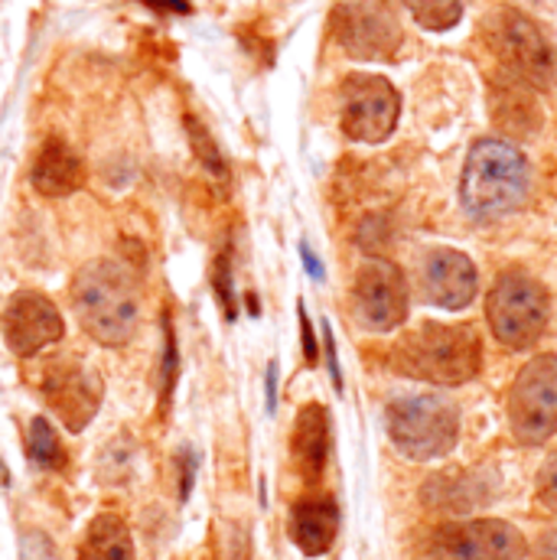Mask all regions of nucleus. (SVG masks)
<instances>
[{
    "label": "nucleus",
    "mask_w": 557,
    "mask_h": 560,
    "mask_svg": "<svg viewBox=\"0 0 557 560\" xmlns=\"http://www.w3.org/2000/svg\"><path fill=\"white\" fill-rule=\"evenodd\" d=\"M392 369L430 385H463L483 369V342L469 323H420L392 346Z\"/></svg>",
    "instance_id": "1"
},
{
    "label": "nucleus",
    "mask_w": 557,
    "mask_h": 560,
    "mask_svg": "<svg viewBox=\"0 0 557 560\" xmlns=\"http://www.w3.org/2000/svg\"><path fill=\"white\" fill-rule=\"evenodd\" d=\"M532 186L529 160L509 140H476L460 176V199L473 219H499L515 212Z\"/></svg>",
    "instance_id": "2"
},
{
    "label": "nucleus",
    "mask_w": 557,
    "mask_h": 560,
    "mask_svg": "<svg viewBox=\"0 0 557 560\" xmlns=\"http://www.w3.org/2000/svg\"><path fill=\"white\" fill-rule=\"evenodd\" d=\"M72 306L82 329L102 346H125L138 329V287L125 265L98 258L72 280Z\"/></svg>",
    "instance_id": "3"
},
{
    "label": "nucleus",
    "mask_w": 557,
    "mask_h": 560,
    "mask_svg": "<svg viewBox=\"0 0 557 560\" xmlns=\"http://www.w3.org/2000/svg\"><path fill=\"white\" fill-rule=\"evenodd\" d=\"M548 290L522 271H509L486 296V319L506 349H532L548 329Z\"/></svg>",
    "instance_id": "4"
},
{
    "label": "nucleus",
    "mask_w": 557,
    "mask_h": 560,
    "mask_svg": "<svg viewBox=\"0 0 557 560\" xmlns=\"http://www.w3.org/2000/svg\"><path fill=\"white\" fill-rule=\"evenodd\" d=\"M388 436L408 459H440L460 440V415L440 395L398 398L385 411Z\"/></svg>",
    "instance_id": "5"
},
{
    "label": "nucleus",
    "mask_w": 557,
    "mask_h": 560,
    "mask_svg": "<svg viewBox=\"0 0 557 560\" xmlns=\"http://www.w3.org/2000/svg\"><path fill=\"white\" fill-rule=\"evenodd\" d=\"M509 430L522 446H538L557 430V355H535L522 365L506 401Z\"/></svg>",
    "instance_id": "6"
},
{
    "label": "nucleus",
    "mask_w": 557,
    "mask_h": 560,
    "mask_svg": "<svg viewBox=\"0 0 557 560\" xmlns=\"http://www.w3.org/2000/svg\"><path fill=\"white\" fill-rule=\"evenodd\" d=\"M486 43L515 82L545 89L555 79V49L525 13L499 10L486 26Z\"/></svg>",
    "instance_id": "7"
},
{
    "label": "nucleus",
    "mask_w": 557,
    "mask_h": 560,
    "mask_svg": "<svg viewBox=\"0 0 557 560\" xmlns=\"http://www.w3.org/2000/svg\"><path fill=\"white\" fill-rule=\"evenodd\" d=\"M402 118L398 89L375 72H352L339 85L343 135L359 143H382L395 135Z\"/></svg>",
    "instance_id": "8"
},
{
    "label": "nucleus",
    "mask_w": 557,
    "mask_h": 560,
    "mask_svg": "<svg viewBox=\"0 0 557 560\" xmlns=\"http://www.w3.org/2000/svg\"><path fill=\"white\" fill-rule=\"evenodd\" d=\"M433 560H522L529 555L525 535L499 518L450 522L430 535Z\"/></svg>",
    "instance_id": "9"
},
{
    "label": "nucleus",
    "mask_w": 557,
    "mask_h": 560,
    "mask_svg": "<svg viewBox=\"0 0 557 560\" xmlns=\"http://www.w3.org/2000/svg\"><path fill=\"white\" fill-rule=\"evenodd\" d=\"M352 306L365 329L392 332L408 316V287L398 265L385 258H372L359 268L352 283Z\"/></svg>",
    "instance_id": "10"
},
{
    "label": "nucleus",
    "mask_w": 557,
    "mask_h": 560,
    "mask_svg": "<svg viewBox=\"0 0 557 560\" xmlns=\"http://www.w3.org/2000/svg\"><path fill=\"white\" fill-rule=\"evenodd\" d=\"M333 23L349 56L388 59L402 46V30L388 0H343L333 13Z\"/></svg>",
    "instance_id": "11"
},
{
    "label": "nucleus",
    "mask_w": 557,
    "mask_h": 560,
    "mask_svg": "<svg viewBox=\"0 0 557 560\" xmlns=\"http://www.w3.org/2000/svg\"><path fill=\"white\" fill-rule=\"evenodd\" d=\"M43 398L72 433L85 430L102 405V378L76 355L56 359L43 375Z\"/></svg>",
    "instance_id": "12"
},
{
    "label": "nucleus",
    "mask_w": 557,
    "mask_h": 560,
    "mask_svg": "<svg viewBox=\"0 0 557 560\" xmlns=\"http://www.w3.org/2000/svg\"><path fill=\"white\" fill-rule=\"evenodd\" d=\"M0 329L3 339L10 346L13 355L30 359L49 346H56L66 332L62 313L56 310V303L39 293V290H20L7 300L3 316H0Z\"/></svg>",
    "instance_id": "13"
},
{
    "label": "nucleus",
    "mask_w": 557,
    "mask_h": 560,
    "mask_svg": "<svg viewBox=\"0 0 557 560\" xmlns=\"http://www.w3.org/2000/svg\"><path fill=\"white\" fill-rule=\"evenodd\" d=\"M479 283L473 261L456 248H437L423 265V293L440 310H463L473 303Z\"/></svg>",
    "instance_id": "14"
},
{
    "label": "nucleus",
    "mask_w": 557,
    "mask_h": 560,
    "mask_svg": "<svg viewBox=\"0 0 557 560\" xmlns=\"http://www.w3.org/2000/svg\"><path fill=\"white\" fill-rule=\"evenodd\" d=\"M339 535V509L326 495L300 499L290 512V538L306 558H320Z\"/></svg>",
    "instance_id": "15"
},
{
    "label": "nucleus",
    "mask_w": 557,
    "mask_h": 560,
    "mask_svg": "<svg viewBox=\"0 0 557 560\" xmlns=\"http://www.w3.org/2000/svg\"><path fill=\"white\" fill-rule=\"evenodd\" d=\"M30 179L36 186V192L59 199V196H72L82 183H85V166L79 160V153L62 143V140H46L39 156L33 160Z\"/></svg>",
    "instance_id": "16"
},
{
    "label": "nucleus",
    "mask_w": 557,
    "mask_h": 560,
    "mask_svg": "<svg viewBox=\"0 0 557 560\" xmlns=\"http://www.w3.org/2000/svg\"><path fill=\"white\" fill-rule=\"evenodd\" d=\"M293 463L306 482H316L329 456V418L323 405H306L293 423Z\"/></svg>",
    "instance_id": "17"
},
{
    "label": "nucleus",
    "mask_w": 557,
    "mask_h": 560,
    "mask_svg": "<svg viewBox=\"0 0 557 560\" xmlns=\"http://www.w3.org/2000/svg\"><path fill=\"white\" fill-rule=\"evenodd\" d=\"M79 560H135V538L128 522L115 512L95 515L79 545Z\"/></svg>",
    "instance_id": "18"
},
{
    "label": "nucleus",
    "mask_w": 557,
    "mask_h": 560,
    "mask_svg": "<svg viewBox=\"0 0 557 560\" xmlns=\"http://www.w3.org/2000/svg\"><path fill=\"white\" fill-rule=\"evenodd\" d=\"M26 456L43 466V469H62L66 466V450H62V440L56 436L53 423L46 418H36L30 423V433H26Z\"/></svg>",
    "instance_id": "19"
},
{
    "label": "nucleus",
    "mask_w": 557,
    "mask_h": 560,
    "mask_svg": "<svg viewBox=\"0 0 557 560\" xmlns=\"http://www.w3.org/2000/svg\"><path fill=\"white\" fill-rule=\"evenodd\" d=\"M405 7L430 33L453 30L463 16V0H405Z\"/></svg>",
    "instance_id": "20"
},
{
    "label": "nucleus",
    "mask_w": 557,
    "mask_h": 560,
    "mask_svg": "<svg viewBox=\"0 0 557 560\" xmlns=\"http://www.w3.org/2000/svg\"><path fill=\"white\" fill-rule=\"evenodd\" d=\"M538 499L545 502L548 512L557 515V450L545 459V466L538 472Z\"/></svg>",
    "instance_id": "21"
},
{
    "label": "nucleus",
    "mask_w": 557,
    "mask_h": 560,
    "mask_svg": "<svg viewBox=\"0 0 557 560\" xmlns=\"http://www.w3.org/2000/svg\"><path fill=\"white\" fill-rule=\"evenodd\" d=\"M163 326H166V352H163V398L170 401L173 385H176V339H173L170 316H163Z\"/></svg>",
    "instance_id": "22"
},
{
    "label": "nucleus",
    "mask_w": 557,
    "mask_h": 560,
    "mask_svg": "<svg viewBox=\"0 0 557 560\" xmlns=\"http://www.w3.org/2000/svg\"><path fill=\"white\" fill-rule=\"evenodd\" d=\"M300 329H303V355L310 365H316V342H313V326H310V316L303 313V303H300Z\"/></svg>",
    "instance_id": "23"
},
{
    "label": "nucleus",
    "mask_w": 557,
    "mask_h": 560,
    "mask_svg": "<svg viewBox=\"0 0 557 560\" xmlns=\"http://www.w3.org/2000/svg\"><path fill=\"white\" fill-rule=\"evenodd\" d=\"M538 560H557V528L538 541Z\"/></svg>",
    "instance_id": "24"
},
{
    "label": "nucleus",
    "mask_w": 557,
    "mask_h": 560,
    "mask_svg": "<svg viewBox=\"0 0 557 560\" xmlns=\"http://www.w3.org/2000/svg\"><path fill=\"white\" fill-rule=\"evenodd\" d=\"M303 261H306V271H310L313 278H323V271H320V265H316V258L310 255V248H303Z\"/></svg>",
    "instance_id": "25"
}]
</instances>
